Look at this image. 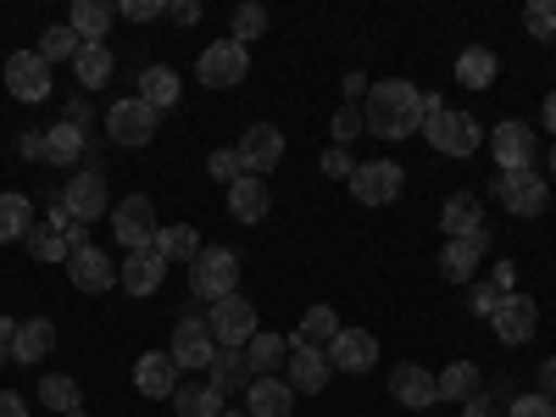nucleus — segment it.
<instances>
[{"label":"nucleus","mask_w":556,"mask_h":417,"mask_svg":"<svg viewBox=\"0 0 556 417\" xmlns=\"http://www.w3.org/2000/svg\"><path fill=\"white\" fill-rule=\"evenodd\" d=\"M156 123H162V112H151L139 96H128V101H112L106 106V134L117 139V146H151L156 139Z\"/></svg>","instance_id":"nucleus-9"},{"label":"nucleus","mask_w":556,"mask_h":417,"mask_svg":"<svg viewBox=\"0 0 556 417\" xmlns=\"http://www.w3.org/2000/svg\"><path fill=\"white\" fill-rule=\"evenodd\" d=\"M506 417H556V401L551 395H513Z\"/></svg>","instance_id":"nucleus-47"},{"label":"nucleus","mask_w":556,"mask_h":417,"mask_svg":"<svg viewBox=\"0 0 556 417\" xmlns=\"http://www.w3.org/2000/svg\"><path fill=\"white\" fill-rule=\"evenodd\" d=\"M245 73H251V51H245V45H235V39L206 45L201 62H195V78L206 89H235V84H245Z\"/></svg>","instance_id":"nucleus-8"},{"label":"nucleus","mask_w":556,"mask_h":417,"mask_svg":"<svg viewBox=\"0 0 556 417\" xmlns=\"http://www.w3.org/2000/svg\"><path fill=\"white\" fill-rule=\"evenodd\" d=\"M117 23V7H106V0H73V17L67 28L84 39V45H106V28Z\"/></svg>","instance_id":"nucleus-28"},{"label":"nucleus","mask_w":556,"mask_h":417,"mask_svg":"<svg viewBox=\"0 0 556 417\" xmlns=\"http://www.w3.org/2000/svg\"><path fill=\"white\" fill-rule=\"evenodd\" d=\"M235 285H240V256L223 251V245H201V256L190 262V295L206 301V306H217L228 295H240Z\"/></svg>","instance_id":"nucleus-2"},{"label":"nucleus","mask_w":556,"mask_h":417,"mask_svg":"<svg viewBox=\"0 0 556 417\" xmlns=\"http://www.w3.org/2000/svg\"><path fill=\"white\" fill-rule=\"evenodd\" d=\"M462 417H501V412H495V401H490V395H473L468 406H462Z\"/></svg>","instance_id":"nucleus-55"},{"label":"nucleus","mask_w":556,"mask_h":417,"mask_svg":"<svg viewBox=\"0 0 556 417\" xmlns=\"http://www.w3.org/2000/svg\"><path fill=\"white\" fill-rule=\"evenodd\" d=\"M206 374H212L206 384H212V390H217L223 401H228V395H245V390L256 384V374H251V362H245V351H217V356H212V367H206Z\"/></svg>","instance_id":"nucleus-24"},{"label":"nucleus","mask_w":556,"mask_h":417,"mask_svg":"<svg viewBox=\"0 0 556 417\" xmlns=\"http://www.w3.org/2000/svg\"><path fill=\"white\" fill-rule=\"evenodd\" d=\"M495 201L513 217H540L551 201V178L540 167H518V173H495Z\"/></svg>","instance_id":"nucleus-4"},{"label":"nucleus","mask_w":556,"mask_h":417,"mask_svg":"<svg viewBox=\"0 0 556 417\" xmlns=\"http://www.w3.org/2000/svg\"><path fill=\"white\" fill-rule=\"evenodd\" d=\"M39 401L51 406V417H67V412H78L84 390H78V379H67V374H45V379H39Z\"/></svg>","instance_id":"nucleus-40"},{"label":"nucleus","mask_w":556,"mask_h":417,"mask_svg":"<svg viewBox=\"0 0 556 417\" xmlns=\"http://www.w3.org/2000/svg\"><path fill=\"white\" fill-rule=\"evenodd\" d=\"M67 278H73L78 295H106V290H117V262L101 245H84V251L67 256Z\"/></svg>","instance_id":"nucleus-13"},{"label":"nucleus","mask_w":556,"mask_h":417,"mask_svg":"<svg viewBox=\"0 0 556 417\" xmlns=\"http://www.w3.org/2000/svg\"><path fill=\"white\" fill-rule=\"evenodd\" d=\"M78 51H84V39H78L67 23H56V28L39 34V56H45V62H78Z\"/></svg>","instance_id":"nucleus-42"},{"label":"nucleus","mask_w":556,"mask_h":417,"mask_svg":"<svg viewBox=\"0 0 556 417\" xmlns=\"http://www.w3.org/2000/svg\"><path fill=\"white\" fill-rule=\"evenodd\" d=\"M51 351H56V323H51V317H28V323H17L12 362H45Z\"/></svg>","instance_id":"nucleus-29"},{"label":"nucleus","mask_w":556,"mask_h":417,"mask_svg":"<svg viewBox=\"0 0 556 417\" xmlns=\"http://www.w3.org/2000/svg\"><path fill=\"white\" fill-rule=\"evenodd\" d=\"M490 151H495V173L534 167V128H529L523 117H506V123L490 134Z\"/></svg>","instance_id":"nucleus-15"},{"label":"nucleus","mask_w":556,"mask_h":417,"mask_svg":"<svg viewBox=\"0 0 556 417\" xmlns=\"http://www.w3.org/2000/svg\"><path fill=\"white\" fill-rule=\"evenodd\" d=\"M484 256H490V228H479V235H462V240H445L440 273L451 278V285H473V273L484 267Z\"/></svg>","instance_id":"nucleus-16"},{"label":"nucleus","mask_w":556,"mask_h":417,"mask_svg":"<svg viewBox=\"0 0 556 417\" xmlns=\"http://www.w3.org/2000/svg\"><path fill=\"white\" fill-rule=\"evenodd\" d=\"M262 34H267V7H256V0H240V7L228 12V39L251 51V39H262Z\"/></svg>","instance_id":"nucleus-41"},{"label":"nucleus","mask_w":556,"mask_h":417,"mask_svg":"<svg viewBox=\"0 0 556 417\" xmlns=\"http://www.w3.org/2000/svg\"><path fill=\"white\" fill-rule=\"evenodd\" d=\"M156 206H151V195H123L117 206H112V235L128 245V251H146L151 240H156Z\"/></svg>","instance_id":"nucleus-10"},{"label":"nucleus","mask_w":556,"mask_h":417,"mask_svg":"<svg viewBox=\"0 0 556 417\" xmlns=\"http://www.w3.org/2000/svg\"><path fill=\"white\" fill-rule=\"evenodd\" d=\"M134 390L139 395H167L173 401V390H178V362L167 356V351H146V356H139L134 362Z\"/></svg>","instance_id":"nucleus-22"},{"label":"nucleus","mask_w":556,"mask_h":417,"mask_svg":"<svg viewBox=\"0 0 556 417\" xmlns=\"http://www.w3.org/2000/svg\"><path fill=\"white\" fill-rule=\"evenodd\" d=\"M67 417H89V412H67Z\"/></svg>","instance_id":"nucleus-62"},{"label":"nucleus","mask_w":556,"mask_h":417,"mask_svg":"<svg viewBox=\"0 0 556 417\" xmlns=\"http://www.w3.org/2000/svg\"><path fill=\"white\" fill-rule=\"evenodd\" d=\"M73 73H78V89H106L112 73H117V62H112L106 45H84L78 62H73Z\"/></svg>","instance_id":"nucleus-38"},{"label":"nucleus","mask_w":556,"mask_h":417,"mask_svg":"<svg viewBox=\"0 0 556 417\" xmlns=\"http://www.w3.org/2000/svg\"><path fill=\"white\" fill-rule=\"evenodd\" d=\"M551 178H556V146H551Z\"/></svg>","instance_id":"nucleus-61"},{"label":"nucleus","mask_w":556,"mask_h":417,"mask_svg":"<svg viewBox=\"0 0 556 417\" xmlns=\"http://www.w3.org/2000/svg\"><path fill=\"white\" fill-rule=\"evenodd\" d=\"M62 212L73 217V223H101V212H112V195H106V178H101V167H78L67 184H62Z\"/></svg>","instance_id":"nucleus-6"},{"label":"nucleus","mask_w":556,"mask_h":417,"mask_svg":"<svg viewBox=\"0 0 556 417\" xmlns=\"http://www.w3.org/2000/svg\"><path fill=\"white\" fill-rule=\"evenodd\" d=\"M167 7H162V0H123V7H117V17H128V23H156Z\"/></svg>","instance_id":"nucleus-49"},{"label":"nucleus","mask_w":556,"mask_h":417,"mask_svg":"<svg viewBox=\"0 0 556 417\" xmlns=\"http://www.w3.org/2000/svg\"><path fill=\"white\" fill-rule=\"evenodd\" d=\"M267 206H273L267 178L245 173V178L228 184V217H235V223H262V217H267Z\"/></svg>","instance_id":"nucleus-23"},{"label":"nucleus","mask_w":556,"mask_h":417,"mask_svg":"<svg viewBox=\"0 0 556 417\" xmlns=\"http://www.w3.org/2000/svg\"><path fill=\"white\" fill-rule=\"evenodd\" d=\"M84 156H89V134L78 123L45 128V162H51V167H78Z\"/></svg>","instance_id":"nucleus-26"},{"label":"nucleus","mask_w":556,"mask_h":417,"mask_svg":"<svg viewBox=\"0 0 556 417\" xmlns=\"http://www.w3.org/2000/svg\"><path fill=\"white\" fill-rule=\"evenodd\" d=\"M7 89L23 106H39L45 96H51V62H45L39 51H12L7 56Z\"/></svg>","instance_id":"nucleus-12"},{"label":"nucleus","mask_w":556,"mask_h":417,"mask_svg":"<svg viewBox=\"0 0 556 417\" xmlns=\"http://www.w3.org/2000/svg\"><path fill=\"white\" fill-rule=\"evenodd\" d=\"M206 329H212V340H217V351H245L262 329H256V306L245 301V295H228V301H217L212 312H206Z\"/></svg>","instance_id":"nucleus-5"},{"label":"nucleus","mask_w":556,"mask_h":417,"mask_svg":"<svg viewBox=\"0 0 556 417\" xmlns=\"http://www.w3.org/2000/svg\"><path fill=\"white\" fill-rule=\"evenodd\" d=\"M440 228H445V240L479 235V228H484V201H479L473 190H456V195L440 206Z\"/></svg>","instance_id":"nucleus-25"},{"label":"nucleus","mask_w":556,"mask_h":417,"mask_svg":"<svg viewBox=\"0 0 556 417\" xmlns=\"http://www.w3.org/2000/svg\"><path fill=\"white\" fill-rule=\"evenodd\" d=\"M12 340H17V323H12V317H0V367L12 362Z\"/></svg>","instance_id":"nucleus-52"},{"label":"nucleus","mask_w":556,"mask_h":417,"mask_svg":"<svg viewBox=\"0 0 556 417\" xmlns=\"http://www.w3.org/2000/svg\"><path fill=\"white\" fill-rule=\"evenodd\" d=\"M329 128H334V146H345V151H351L356 139L367 134V117H362V106H351V101H345V106L334 112V123H329Z\"/></svg>","instance_id":"nucleus-43"},{"label":"nucleus","mask_w":556,"mask_h":417,"mask_svg":"<svg viewBox=\"0 0 556 417\" xmlns=\"http://www.w3.org/2000/svg\"><path fill=\"white\" fill-rule=\"evenodd\" d=\"M367 134H379V139H412V134H424V89L406 84V78H384L367 89Z\"/></svg>","instance_id":"nucleus-1"},{"label":"nucleus","mask_w":556,"mask_h":417,"mask_svg":"<svg viewBox=\"0 0 556 417\" xmlns=\"http://www.w3.org/2000/svg\"><path fill=\"white\" fill-rule=\"evenodd\" d=\"M245 362H251L256 379H278V367L290 362V334H256L245 345Z\"/></svg>","instance_id":"nucleus-31"},{"label":"nucleus","mask_w":556,"mask_h":417,"mask_svg":"<svg viewBox=\"0 0 556 417\" xmlns=\"http://www.w3.org/2000/svg\"><path fill=\"white\" fill-rule=\"evenodd\" d=\"M23 245H28V256H34V262H51V267H67V256H73V251H67V240H62V223H51V217L34 223Z\"/></svg>","instance_id":"nucleus-34"},{"label":"nucleus","mask_w":556,"mask_h":417,"mask_svg":"<svg viewBox=\"0 0 556 417\" xmlns=\"http://www.w3.org/2000/svg\"><path fill=\"white\" fill-rule=\"evenodd\" d=\"M223 417H251V412H228V406H223Z\"/></svg>","instance_id":"nucleus-60"},{"label":"nucleus","mask_w":556,"mask_h":417,"mask_svg":"<svg viewBox=\"0 0 556 417\" xmlns=\"http://www.w3.org/2000/svg\"><path fill=\"white\" fill-rule=\"evenodd\" d=\"M62 240H67V251H84L89 245V228L84 223H62Z\"/></svg>","instance_id":"nucleus-53"},{"label":"nucleus","mask_w":556,"mask_h":417,"mask_svg":"<svg viewBox=\"0 0 556 417\" xmlns=\"http://www.w3.org/2000/svg\"><path fill=\"white\" fill-rule=\"evenodd\" d=\"M495 73H501V67H495L490 45H468V51L456 56V84H462V89H490Z\"/></svg>","instance_id":"nucleus-33"},{"label":"nucleus","mask_w":556,"mask_h":417,"mask_svg":"<svg viewBox=\"0 0 556 417\" xmlns=\"http://www.w3.org/2000/svg\"><path fill=\"white\" fill-rule=\"evenodd\" d=\"M151 245L167 256V267H173V262L190 267V262L201 256V235H195V223H167V228H156V240H151Z\"/></svg>","instance_id":"nucleus-32"},{"label":"nucleus","mask_w":556,"mask_h":417,"mask_svg":"<svg viewBox=\"0 0 556 417\" xmlns=\"http://www.w3.org/2000/svg\"><path fill=\"white\" fill-rule=\"evenodd\" d=\"M540 395L556 401V356H545V367H540Z\"/></svg>","instance_id":"nucleus-56"},{"label":"nucleus","mask_w":556,"mask_h":417,"mask_svg":"<svg viewBox=\"0 0 556 417\" xmlns=\"http://www.w3.org/2000/svg\"><path fill=\"white\" fill-rule=\"evenodd\" d=\"M362 89H374V84H367L362 73H345V101L356 106V96H362Z\"/></svg>","instance_id":"nucleus-57"},{"label":"nucleus","mask_w":556,"mask_h":417,"mask_svg":"<svg viewBox=\"0 0 556 417\" xmlns=\"http://www.w3.org/2000/svg\"><path fill=\"white\" fill-rule=\"evenodd\" d=\"M434 384H440V401H462V406L473 395H484V379H479L473 362H451L445 374H434Z\"/></svg>","instance_id":"nucleus-35"},{"label":"nucleus","mask_w":556,"mask_h":417,"mask_svg":"<svg viewBox=\"0 0 556 417\" xmlns=\"http://www.w3.org/2000/svg\"><path fill=\"white\" fill-rule=\"evenodd\" d=\"M401 190H406V167L401 162H356V173H351V195L362 201V206H390V201H401Z\"/></svg>","instance_id":"nucleus-7"},{"label":"nucleus","mask_w":556,"mask_h":417,"mask_svg":"<svg viewBox=\"0 0 556 417\" xmlns=\"http://www.w3.org/2000/svg\"><path fill=\"white\" fill-rule=\"evenodd\" d=\"M424 139L440 151V156H473L484 146V128L473 112H456V106H440L424 117Z\"/></svg>","instance_id":"nucleus-3"},{"label":"nucleus","mask_w":556,"mask_h":417,"mask_svg":"<svg viewBox=\"0 0 556 417\" xmlns=\"http://www.w3.org/2000/svg\"><path fill=\"white\" fill-rule=\"evenodd\" d=\"M351 173H356V156H351L345 146H329V151H323V178H345V184H351Z\"/></svg>","instance_id":"nucleus-48"},{"label":"nucleus","mask_w":556,"mask_h":417,"mask_svg":"<svg viewBox=\"0 0 556 417\" xmlns=\"http://www.w3.org/2000/svg\"><path fill=\"white\" fill-rule=\"evenodd\" d=\"M545 128L556 134V89H551V96H545Z\"/></svg>","instance_id":"nucleus-59"},{"label":"nucleus","mask_w":556,"mask_h":417,"mask_svg":"<svg viewBox=\"0 0 556 417\" xmlns=\"http://www.w3.org/2000/svg\"><path fill=\"white\" fill-rule=\"evenodd\" d=\"M206 173H212L217 184H235V178H245V162H240V151H228V146H223V151L206 156Z\"/></svg>","instance_id":"nucleus-45"},{"label":"nucleus","mask_w":556,"mask_h":417,"mask_svg":"<svg viewBox=\"0 0 556 417\" xmlns=\"http://www.w3.org/2000/svg\"><path fill=\"white\" fill-rule=\"evenodd\" d=\"M245 412H251V417H290V412H295L290 379H256V384L245 390Z\"/></svg>","instance_id":"nucleus-27"},{"label":"nucleus","mask_w":556,"mask_h":417,"mask_svg":"<svg viewBox=\"0 0 556 417\" xmlns=\"http://www.w3.org/2000/svg\"><path fill=\"white\" fill-rule=\"evenodd\" d=\"M235 151H240L245 173H256V178H262V173H273V167H278V156H285V134H278L273 123H251V128H245V139H240Z\"/></svg>","instance_id":"nucleus-20"},{"label":"nucleus","mask_w":556,"mask_h":417,"mask_svg":"<svg viewBox=\"0 0 556 417\" xmlns=\"http://www.w3.org/2000/svg\"><path fill=\"white\" fill-rule=\"evenodd\" d=\"M523 28L534 39H556V0H534V7L523 12Z\"/></svg>","instance_id":"nucleus-44"},{"label":"nucleus","mask_w":556,"mask_h":417,"mask_svg":"<svg viewBox=\"0 0 556 417\" xmlns=\"http://www.w3.org/2000/svg\"><path fill=\"white\" fill-rule=\"evenodd\" d=\"M167 17H173L178 28H195V23H201V0H173Z\"/></svg>","instance_id":"nucleus-50"},{"label":"nucleus","mask_w":556,"mask_h":417,"mask_svg":"<svg viewBox=\"0 0 556 417\" xmlns=\"http://www.w3.org/2000/svg\"><path fill=\"white\" fill-rule=\"evenodd\" d=\"M162 278H167V256L156 251V245H146V251H128L123 262H117V290H128V295H156L162 290Z\"/></svg>","instance_id":"nucleus-14"},{"label":"nucleus","mask_w":556,"mask_h":417,"mask_svg":"<svg viewBox=\"0 0 556 417\" xmlns=\"http://www.w3.org/2000/svg\"><path fill=\"white\" fill-rule=\"evenodd\" d=\"M178 89H184V84H178V73H173V67H162V62L139 73V101H146L151 112H167V106L178 101Z\"/></svg>","instance_id":"nucleus-37"},{"label":"nucleus","mask_w":556,"mask_h":417,"mask_svg":"<svg viewBox=\"0 0 556 417\" xmlns=\"http://www.w3.org/2000/svg\"><path fill=\"white\" fill-rule=\"evenodd\" d=\"M173 412L178 417H223V395L212 384H178L173 390Z\"/></svg>","instance_id":"nucleus-39"},{"label":"nucleus","mask_w":556,"mask_h":417,"mask_svg":"<svg viewBox=\"0 0 556 417\" xmlns=\"http://www.w3.org/2000/svg\"><path fill=\"white\" fill-rule=\"evenodd\" d=\"M28 228H34V201L23 190H7L0 195V245L28 240Z\"/></svg>","instance_id":"nucleus-36"},{"label":"nucleus","mask_w":556,"mask_h":417,"mask_svg":"<svg viewBox=\"0 0 556 417\" xmlns=\"http://www.w3.org/2000/svg\"><path fill=\"white\" fill-rule=\"evenodd\" d=\"M390 401H395V406H406V412H429V406H440V384H434L429 367L401 362L395 374H390Z\"/></svg>","instance_id":"nucleus-17"},{"label":"nucleus","mask_w":556,"mask_h":417,"mask_svg":"<svg viewBox=\"0 0 556 417\" xmlns=\"http://www.w3.org/2000/svg\"><path fill=\"white\" fill-rule=\"evenodd\" d=\"M468 306H473L479 317H495V306H501L495 278H473V285H468Z\"/></svg>","instance_id":"nucleus-46"},{"label":"nucleus","mask_w":556,"mask_h":417,"mask_svg":"<svg viewBox=\"0 0 556 417\" xmlns=\"http://www.w3.org/2000/svg\"><path fill=\"white\" fill-rule=\"evenodd\" d=\"M67 123H78V128H84V123H89V101H73V106H67Z\"/></svg>","instance_id":"nucleus-58"},{"label":"nucleus","mask_w":556,"mask_h":417,"mask_svg":"<svg viewBox=\"0 0 556 417\" xmlns=\"http://www.w3.org/2000/svg\"><path fill=\"white\" fill-rule=\"evenodd\" d=\"M490 329H495L501 345H529L534 329H540V306H534V295H523V290L501 295V306H495V317H490Z\"/></svg>","instance_id":"nucleus-11"},{"label":"nucleus","mask_w":556,"mask_h":417,"mask_svg":"<svg viewBox=\"0 0 556 417\" xmlns=\"http://www.w3.org/2000/svg\"><path fill=\"white\" fill-rule=\"evenodd\" d=\"M340 329H345V323H340L334 306H306V312H301V329L290 334V345H317V351H329Z\"/></svg>","instance_id":"nucleus-30"},{"label":"nucleus","mask_w":556,"mask_h":417,"mask_svg":"<svg viewBox=\"0 0 556 417\" xmlns=\"http://www.w3.org/2000/svg\"><path fill=\"white\" fill-rule=\"evenodd\" d=\"M167 356L178 362V367H212V356H217V340H212V329H206V317H184L178 329H173V345H167Z\"/></svg>","instance_id":"nucleus-18"},{"label":"nucleus","mask_w":556,"mask_h":417,"mask_svg":"<svg viewBox=\"0 0 556 417\" xmlns=\"http://www.w3.org/2000/svg\"><path fill=\"white\" fill-rule=\"evenodd\" d=\"M329 362H334V374H367L379 362V340L367 329H340L329 345Z\"/></svg>","instance_id":"nucleus-21"},{"label":"nucleus","mask_w":556,"mask_h":417,"mask_svg":"<svg viewBox=\"0 0 556 417\" xmlns=\"http://www.w3.org/2000/svg\"><path fill=\"white\" fill-rule=\"evenodd\" d=\"M290 390L295 395H323V384L334 379V362L329 351H317V345H290Z\"/></svg>","instance_id":"nucleus-19"},{"label":"nucleus","mask_w":556,"mask_h":417,"mask_svg":"<svg viewBox=\"0 0 556 417\" xmlns=\"http://www.w3.org/2000/svg\"><path fill=\"white\" fill-rule=\"evenodd\" d=\"M0 417H28V401L12 395V390H0Z\"/></svg>","instance_id":"nucleus-54"},{"label":"nucleus","mask_w":556,"mask_h":417,"mask_svg":"<svg viewBox=\"0 0 556 417\" xmlns=\"http://www.w3.org/2000/svg\"><path fill=\"white\" fill-rule=\"evenodd\" d=\"M17 151H23L28 162H45V128H23V134H17Z\"/></svg>","instance_id":"nucleus-51"}]
</instances>
